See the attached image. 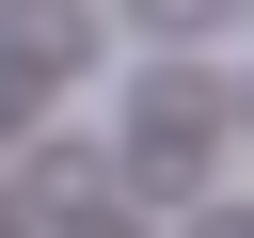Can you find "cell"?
<instances>
[{"mask_svg":"<svg viewBox=\"0 0 254 238\" xmlns=\"http://www.w3.org/2000/svg\"><path fill=\"white\" fill-rule=\"evenodd\" d=\"M222 143H238V79L190 48V63H143V95H127V175L175 206L190 175H222Z\"/></svg>","mask_w":254,"mask_h":238,"instance_id":"cell-1","label":"cell"},{"mask_svg":"<svg viewBox=\"0 0 254 238\" xmlns=\"http://www.w3.org/2000/svg\"><path fill=\"white\" fill-rule=\"evenodd\" d=\"M0 63H16V79H79V63H95V0H16V16H0Z\"/></svg>","mask_w":254,"mask_h":238,"instance_id":"cell-2","label":"cell"},{"mask_svg":"<svg viewBox=\"0 0 254 238\" xmlns=\"http://www.w3.org/2000/svg\"><path fill=\"white\" fill-rule=\"evenodd\" d=\"M127 16H143L159 48H222V32H238V0H127Z\"/></svg>","mask_w":254,"mask_h":238,"instance_id":"cell-3","label":"cell"},{"mask_svg":"<svg viewBox=\"0 0 254 238\" xmlns=\"http://www.w3.org/2000/svg\"><path fill=\"white\" fill-rule=\"evenodd\" d=\"M16 111H32V79H16V63H0V143H16Z\"/></svg>","mask_w":254,"mask_h":238,"instance_id":"cell-4","label":"cell"},{"mask_svg":"<svg viewBox=\"0 0 254 238\" xmlns=\"http://www.w3.org/2000/svg\"><path fill=\"white\" fill-rule=\"evenodd\" d=\"M190 238H238V206H206V222H190Z\"/></svg>","mask_w":254,"mask_h":238,"instance_id":"cell-5","label":"cell"},{"mask_svg":"<svg viewBox=\"0 0 254 238\" xmlns=\"http://www.w3.org/2000/svg\"><path fill=\"white\" fill-rule=\"evenodd\" d=\"M0 238H32V206H16V190H0Z\"/></svg>","mask_w":254,"mask_h":238,"instance_id":"cell-6","label":"cell"},{"mask_svg":"<svg viewBox=\"0 0 254 238\" xmlns=\"http://www.w3.org/2000/svg\"><path fill=\"white\" fill-rule=\"evenodd\" d=\"M79 238H143V222H79Z\"/></svg>","mask_w":254,"mask_h":238,"instance_id":"cell-7","label":"cell"}]
</instances>
